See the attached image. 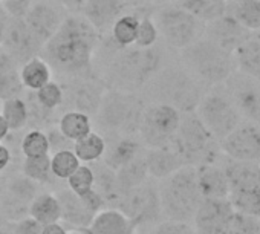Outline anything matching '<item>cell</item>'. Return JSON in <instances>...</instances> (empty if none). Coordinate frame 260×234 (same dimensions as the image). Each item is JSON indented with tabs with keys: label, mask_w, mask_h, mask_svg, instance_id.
I'll list each match as a JSON object with an SVG mask.
<instances>
[{
	"label": "cell",
	"mask_w": 260,
	"mask_h": 234,
	"mask_svg": "<svg viewBox=\"0 0 260 234\" xmlns=\"http://www.w3.org/2000/svg\"><path fill=\"white\" fill-rule=\"evenodd\" d=\"M101 37L80 13H74L63 20L40 54L64 81L92 77L93 55Z\"/></svg>",
	"instance_id": "1"
},
{
	"label": "cell",
	"mask_w": 260,
	"mask_h": 234,
	"mask_svg": "<svg viewBox=\"0 0 260 234\" xmlns=\"http://www.w3.org/2000/svg\"><path fill=\"white\" fill-rule=\"evenodd\" d=\"M109 42L104 45L100 40L95 51L101 57L104 74L100 80L106 87L137 93L162 68V49L158 45L143 49L135 45L121 48L112 39Z\"/></svg>",
	"instance_id": "2"
},
{
	"label": "cell",
	"mask_w": 260,
	"mask_h": 234,
	"mask_svg": "<svg viewBox=\"0 0 260 234\" xmlns=\"http://www.w3.org/2000/svg\"><path fill=\"white\" fill-rule=\"evenodd\" d=\"M181 58L184 68L201 84L207 86L223 84L237 71L233 54L223 51L204 36L184 48Z\"/></svg>",
	"instance_id": "3"
},
{
	"label": "cell",
	"mask_w": 260,
	"mask_h": 234,
	"mask_svg": "<svg viewBox=\"0 0 260 234\" xmlns=\"http://www.w3.org/2000/svg\"><path fill=\"white\" fill-rule=\"evenodd\" d=\"M202 84L185 69L162 66L144 86L156 96V103H166L179 112H194L202 98Z\"/></svg>",
	"instance_id": "4"
},
{
	"label": "cell",
	"mask_w": 260,
	"mask_h": 234,
	"mask_svg": "<svg viewBox=\"0 0 260 234\" xmlns=\"http://www.w3.org/2000/svg\"><path fill=\"white\" fill-rule=\"evenodd\" d=\"M159 193L161 208L172 220H188L194 217L202 194L198 187L196 169L184 165L169 178Z\"/></svg>",
	"instance_id": "5"
},
{
	"label": "cell",
	"mask_w": 260,
	"mask_h": 234,
	"mask_svg": "<svg viewBox=\"0 0 260 234\" xmlns=\"http://www.w3.org/2000/svg\"><path fill=\"white\" fill-rule=\"evenodd\" d=\"M217 143L196 112H184L181 115L179 129L172 146L184 156L187 164L213 162L217 153Z\"/></svg>",
	"instance_id": "6"
},
{
	"label": "cell",
	"mask_w": 260,
	"mask_h": 234,
	"mask_svg": "<svg viewBox=\"0 0 260 234\" xmlns=\"http://www.w3.org/2000/svg\"><path fill=\"white\" fill-rule=\"evenodd\" d=\"M228 178V200L239 213L260 217V167L258 162L230 161L225 167Z\"/></svg>",
	"instance_id": "7"
},
{
	"label": "cell",
	"mask_w": 260,
	"mask_h": 234,
	"mask_svg": "<svg viewBox=\"0 0 260 234\" xmlns=\"http://www.w3.org/2000/svg\"><path fill=\"white\" fill-rule=\"evenodd\" d=\"M159 37L175 49L182 51L204 36L205 25L176 4L159 5L152 11Z\"/></svg>",
	"instance_id": "8"
},
{
	"label": "cell",
	"mask_w": 260,
	"mask_h": 234,
	"mask_svg": "<svg viewBox=\"0 0 260 234\" xmlns=\"http://www.w3.org/2000/svg\"><path fill=\"white\" fill-rule=\"evenodd\" d=\"M143 110V101L137 93L106 87L96 113L98 121H101L106 129L128 132L134 127L138 130Z\"/></svg>",
	"instance_id": "9"
},
{
	"label": "cell",
	"mask_w": 260,
	"mask_h": 234,
	"mask_svg": "<svg viewBox=\"0 0 260 234\" xmlns=\"http://www.w3.org/2000/svg\"><path fill=\"white\" fill-rule=\"evenodd\" d=\"M196 115L217 140H223L242 123V113L228 95L222 90H210L202 95L196 109Z\"/></svg>",
	"instance_id": "10"
},
{
	"label": "cell",
	"mask_w": 260,
	"mask_h": 234,
	"mask_svg": "<svg viewBox=\"0 0 260 234\" xmlns=\"http://www.w3.org/2000/svg\"><path fill=\"white\" fill-rule=\"evenodd\" d=\"M181 115L182 112L166 103H153L144 107L138 127L143 141L150 149L170 146L179 129Z\"/></svg>",
	"instance_id": "11"
},
{
	"label": "cell",
	"mask_w": 260,
	"mask_h": 234,
	"mask_svg": "<svg viewBox=\"0 0 260 234\" xmlns=\"http://www.w3.org/2000/svg\"><path fill=\"white\" fill-rule=\"evenodd\" d=\"M68 16V10L61 7L57 0H32L23 20L45 45Z\"/></svg>",
	"instance_id": "12"
},
{
	"label": "cell",
	"mask_w": 260,
	"mask_h": 234,
	"mask_svg": "<svg viewBox=\"0 0 260 234\" xmlns=\"http://www.w3.org/2000/svg\"><path fill=\"white\" fill-rule=\"evenodd\" d=\"M219 149L233 161H260V127L254 123H240L219 141Z\"/></svg>",
	"instance_id": "13"
},
{
	"label": "cell",
	"mask_w": 260,
	"mask_h": 234,
	"mask_svg": "<svg viewBox=\"0 0 260 234\" xmlns=\"http://www.w3.org/2000/svg\"><path fill=\"white\" fill-rule=\"evenodd\" d=\"M223 84L242 116L260 127V81L236 71Z\"/></svg>",
	"instance_id": "14"
},
{
	"label": "cell",
	"mask_w": 260,
	"mask_h": 234,
	"mask_svg": "<svg viewBox=\"0 0 260 234\" xmlns=\"http://www.w3.org/2000/svg\"><path fill=\"white\" fill-rule=\"evenodd\" d=\"M0 46H2L19 64H23L29 58L40 55L43 43L28 28L23 19L11 17L7 34Z\"/></svg>",
	"instance_id": "15"
},
{
	"label": "cell",
	"mask_w": 260,
	"mask_h": 234,
	"mask_svg": "<svg viewBox=\"0 0 260 234\" xmlns=\"http://www.w3.org/2000/svg\"><path fill=\"white\" fill-rule=\"evenodd\" d=\"M252 34L254 32L245 29L226 13L222 17L207 23L204 29V37L230 54H234Z\"/></svg>",
	"instance_id": "16"
},
{
	"label": "cell",
	"mask_w": 260,
	"mask_h": 234,
	"mask_svg": "<svg viewBox=\"0 0 260 234\" xmlns=\"http://www.w3.org/2000/svg\"><path fill=\"white\" fill-rule=\"evenodd\" d=\"M234 213L228 197L225 199H202L194 222L199 234H225L230 219Z\"/></svg>",
	"instance_id": "17"
},
{
	"label": "cell",
	"mask_w": 260,
	"mask_h": 234,
	"mask_svg": "<svg viewBox=\"0 0 260 234\" xmlns=\"http://www.w3.org/2000/svg\"><path fill=\"white\" fill-rule=\"evenodd\" d=\"M61 86H63L64 95H69V98L74 104L72 110H80L87 115L96 112L101 96H103V92L106 90L104 83L100 78L95 80L93 75L86 77V78L68 80Z\"/></svg>",
	"instance_id": "18"
},
{
	"label": "cell",
	"mask_w": 260,
	"mask_h": 234,
	"mask_svg": "<svg viewBox=\"0 0 260 234\" xmlns=\"http://www.w3.org/2000/svg\"><path fill=\"white\" fill-rule=\"evenodd\" d=\"M127 8L119 0H86L80 14L101 34L110 31L115 20L122 16Z\"/></svg>",
	"instance_id": "19"
},
{
	"label": "cell",
	"mask_w": 260,
	"mask_h": 234,
	"mask_svg": "<svg viewBox=\"0 0 260 234\" xmlns=\"http://www.w3.org/2000/svg\"><path fill=\"white\" fill-rule=\"evenodd\" d=\"M146 165L149 175L158 179H166L188 164L185 162L184 156L170 144L167 147L150 149V152L146 156Z\"/></svg>",
	"instance_id": "20"
},
{
	"label": "cell",
	"mask_w": 260,
	"mask_h": 234,
	"mask_svg": "<svg viewBox=\"0 0 260 234\" xmlns=\"http://www.w3.org/2000/svg\"><path fill=\"white\" fill-rule=\"evenodd\" d=\"M198 187L204 199H225L228 197L230 185L225 169L210 164H201L196 169Z\"/></svg>",
	"instance_id": "21"
},
{
	"label": "cell",
	"mask_w": 260,
	"mask_h": 234,
	"mask_svg": "<svg viewBox=\"0 0 260 234\" xmlns=\"http://www.w3.org/2000/svg\"><path fill=\"white\" fill-rule=\"evenodd\" d=\"M23 86L20 81V64L0 46V99L20 96Z\"/></svg>",
	"instance_id": "22"
},
{
	"label": "cell",
	"mask_w": 260,
	"mask_h": 234,
	"mask_svg": "<svg viewBox=\"0 0 260 234\" xmlns=\"http://www.w3.org/2000/svg\"><path fill=\"white\" fill-rule=\"evenodd\" d=\"M87 234H134V222L116 210L96 214L87 226Z\"/></svg>",
	"instance_id": "23"
},
{
	"label": "cell",
	"mask_w": 260,
	"mask_h": 234,
	"mask_svg": "<svg viewBox=\"0 0 260 234\" xmlns=\"http://www.w3.org/2000/svg\"><path fill=\"white\" fill-rule=\"evenodd\" d=\"M236 69L260 81V39L255 32L233 54Z\"/></svg>",
	"instance_id": "24"
},
{
	"label": "cell",
	"mask_w": 260,
	"mask_h": 234,
	"mask_svg": "<svg viewBox=\"0 0 260 234\" xmlns=\"http://www.w3.org/2000/svg\"><path fill=\"white\" fill-rule=\"evenodd\" d=\"M51 80L52 69L42 55H36L20 64V81L23 89L36 92Z\"/></svg>",
	"instance_id": "25"
},
{
	"label": "cell",
	"mask_w": 260,
	"mask_h": 234,
	"mask_svg": "<svg viewBox=\"0 0 260 234\" xmlns=\"http://www.w3.org/2000/svg\"><path fill=\"white\" fill-rule=\"evenodd\" d=\"M226 14L251 32L260 31V0H231Z\"/></svg>",
	"instance_id": "26"
},
{
	"label": "cell",
	"mask_w": 260,
	"mask_h": 234,
	"mask_svg": "<svg viewBox=\"0 0 260 234\" xmlns=\"http://www.w3.org/2000/svg\"><path fill=\"white\" fill-rule=\"evenodd\" d=\"M58 200L61 205V217L71 225L89 226L95 217V214L84 207L80 196H77L74 191H61L58 194Z\"/></svg>",
	"instance_id": "27"
},
{
	"label": "cell",
	"mask_w": 260,
	"mask_h": 234,
	"mask_svg": "<svg viewBox=\"0 0 260 234\" xmlns=\"http://www.w3.org/2000/svg\"><path fill=\"white\" fill-rule=\"evenodd\" d=\"M176 5L190 13L204 25L222 17L226 13L225 0H179Z\"/></svg>",
	"instance_id": "28"
},
{
	"label": "cell",
	"mask_w": 260,
	"mask_h": 234,
	"mask_svg": "<svg viewBox=\"0 0 260 234\" xmlns=\"http://www.w3.org/2000/svg\"><path fill=\"white\" fill-rule=\"evenodd\" d=\"M140 17H141V14H138V10H134V13L125 11L112 25V28L109 31L110 39L121 48L132 46L137 40Z\"/></svg>",
	"instance_id": "29"
},
{
	"label": "cell",
	"mask_w": 260,
	"mask_h": 234,
	"mask_svg": "<svg viewBox=\"0 0 260 234\" xmlns=\"http://www.w3.org/2000/svg\"><path fill=\"white\" fill-rule=\"evenodd\" d=\"M60 133L69 141H77L92 132L90 116L80 110H69L61 115L58 123Z\"/></svg>",
	"instance_id": "30"
},
{
	"label": "cell",
	"mask_w": 260,
	"mask_h": 234,
	"mask_svg": "<svg viewBox=\"0 0 260 234\" xmlns=\"http://www.w3.org/2000/svg\"><path fill=\"white\" fill-rule=\"evenodd\" d=\"M29 213L32 219H36L39 223L45 226V225L58 222L61 219V205L57 196L40 194L32 200Z\"/></svg>",
	"instance_id": "31"
},
{
	"label": "cell",
	"mask_w": 260,
	"mask_h": 234,
	"mask_svg": "<svg viewBox=\"0 0 260 234\" xmlns=\"http://www.w3.org/2000/svg\"><path fill=\"white\" fill-rule=\"evenodd\" d=\"M149 175L147 165H146V158L135 156L130 159L127 164H124L121 169H118V176H116V184L122 190H134L138 185H141Z\"/></svg>",
	"instance_id": "32"
},
{
	"label": "cell",
	"mask_w": 260,
	"mask_h": 234,
	"mask_svg": "<svg viewBox=\"0 0 260 234\" xmlns=\"http://www.w3.org/2000/svg\"><path fill=\"white\" fill-rule=\"evenodd\" d=\"M2 116L8 123L10 130H22L29 121V109L28 103L20 96H13L4 99L2 103Z\"/></svg>",
	"instance_id": "33"
},
{
	"label": "cell",
	"mask_w": 260,
	"mask_h": 234,
	"mask_svg": "<svg viewBox=\"0 0 260 234\" xmlns=\"http://www.w3.org/2000/svg\"><path fill=\"white\" fill-rule=\"evenodd\" d=\"M74 153L77 155V158L83 162H93L98 161L100 158H103L104 152H106V143L104 138L98 133H87L86 137L74 141Z\"/></svg>",
	"instance_id": "34"
},
{
	"label": "cell",
	"mask_w": 260,
	"mask_h": 234,
	"mask_svg": "<svg viewBox=\"0 0 260 234\" xmlns=\"http://www.w3.org/2000/svg\"><path fill=\"white\" fill-rule=\"evenodd\" d=\"M137 150H138V144L134 143L132 140H119L118 143L113 144V147L109 152H104L103 156L110 169L118 170L137 156Z\"/></svg>",
	"instance_id": "35"
},
{
	"label": "cell",
	"mask_w": 260,
	"mask_h": 234,
	"mask_svg": "<svg viewBox=\"0 0 260 234\" xmlns=\"http://www.w3.org/2000/svg\"><path fill=\"white\" fill-rule=\"evenodd\" d=\"M80 164L81 161L77 158L74 150H57L51 158V173L58 179H68L80 167Z\"/></svg>",
	"instance_id": "36"
},
{
	"label": "cell",
	"mask_w": 260,
	"mask_h": 234,
	"mask_svg": "<svg viewBox=\"0 0 260 234\" xmlns=\"http://www.w3.org/2000/svg\"><path fill=\"white\" fill-rule=\"evenodd\" d=\"M36 99L43 109L55 110L64 103V92H63L61 83L54 81V80L48 81L45 86L36 90Z\"/></svg>",
	"instance_id": "37"
},
{
	"label": "cell",
	"mask_w": 260,
	"mask_h": 234,
	"mask_svg": "<svg viewBox=\"0 0 260 234\" xmlns=\"http://www.w3.org/2000/svg\"><path fill=\"white\" fill-rule=\"evenodd\" d=\"M23 175L31 181L45 182L51 176V158L49 155L29 156L23 162Z\"/></svg>",
	"instance_id": "38"
},
{
	"label": "cell",
	"mask_w": 260,
	"mask_h": 234,
	"mask_svg": "<svg viewBox=\"0 0 260 234\" xmlns=\"http://www.w3.org/2000/svg\"><path fill=\"white\" fill-rule=\"evenodd\" d=\"M49 150H51L49 138L42 130H31L22 140V152L25 158L49 155Z\"/></svg>",
	"instance_id": "39"
},
{
	"label": "cell",
	"mask_w": 260,
	"mask_h": 234,
	"mask_svg": "<svg viewBox=\"0 0 260 234\" xmlns=\"http://www.w3.org/2000/svg\"><path fill=\"white\" fill-rule=\"evenodd\" d=\"M159 40V32L158 28L152 19V14H141L140 17V25H138V34L135 40L137 48H152L158 43Z\"/></svg>",
	"instance_id": "40"
},
{
	"label": "cell",
	"mask_w": 260,
	"mask_h": 234,
	"mask_svg": "<svg viewBox=\"0 0 260 234\" xmlns=\"http://www.w3.org/2000/svg\"><path fill=\"white\" fill-rule=\"evenodd\" d=\"M225 234H260V223L257 217L234 210Z\"/></svg>",
	"instance_id": "41"
},
{
	"label": "cell",
	"mask_w": 260,
	"mask_h": 234,
	"mask_svg": "<svg viewBox=\"0 0 260 234\" xmlns=\"http://www.w3.org/2000/svg\"><path fill=\"white\" fill-rule=\"evenodd\" d=\"M68 184H69L71 191H74L77 196H81L93 188L95 173L90 167L80 164V167L68 178Z\"/></svg>",
	"instance_id": "42"
},
{
	"label": "cell",
	"mask_w": 260,
	"mask_h": 234,
	"mask_svg": "<svg viewBox=\"0 0 260 234\" xmlns=\"http://www.w3.org/2000/svg\"><path fill=\"white\" fill-rule=\"evenodd\" d=\"M153 234H196L194 229L182 220H170L161 223Z\"/></svg>",
	"instance_id": "43"
},
{
	"label": "cell",
	"mask_w": 260,
	"mask_h": 234,
	"mask_svg": "<svg viewBox=\"0 0 260 234\" xmlns=\"http://www.w3.org/2000/svg\"><path fill=\"white\" fill-rule=\"evenodd\" d=\"M32 0H8V2H2L8 14L14 19H23Z\"/></svg>",
	"instance_id": "44"
},
{
	"label": "cell",
	"mask_w": 260,
	"mask_h": 234,
	"mask_svg": "<svg viewBox=\"0 0 260 234\" xmlns=\"http://www.w3.org/2000/svg\"><path fill=\"white\" fill-rule=\"evenodd\" d=\"M80 199H81V202L84 204V207H86L89 211H92L93 214L103 207V197H101V194H100L98 191H95L93 188L89 190L87 193L81 194Z\"/></svg>",
	"instance_id": "45"
},
{
	"label": "cell",
	"mask_w": 260,
	"mask_h": 234,
	"mask_svg": "<svg viewBox=\"0 0 260 234\" xmlns=\"http://www.w3.org/2000/svg\"><path fill=\"white\" fill-rule=\"evenodd\" d=\"M43 225L39 223L36 219H23L16 225L14 234H42Z\"/></svg>",
	"instance_id": "46"
},
{
	"label": "cell",
	"mask_w": 260,
	"mask_h": 234,
	"mask_svg": "<svg viewBox=\"0 0 260 234\" xmlns=\"http://www.w3.org/2000/svg\"><path fill=\"white\" fill-rule=\"evenodd\" d=\"M10 22H11V16L5 10L2 0H0V45H2V42H4V37L7 34V29H8Z\"/></svg>",
	"instance_id": "47"
},
{
	"label": "cell",
	"mask_w": 260,
	"mask_h": 234,
	"mask_svg": "<svg viewBox=\"0 0 260 234\" xmlns=\"http://www.w3.org/2000/svg\"><path fill=\"white\" fill-rule=\"evenodd\" d=\"M57 2L71 13H80V10L84 5L86 0H57Z\"/></svg>",
	"instance_id": "48"
},
{
	"label": "cell",
	"mask_w": 260,
	"mask_h": 234,
	"mask_svg": "<svg viewBox=\"0 0 260 234\" xmlns=\"http://www.w3.org/2000/svg\"><path fill=\"white\" fill-rule=\"evenodd\" d=\"M11 161V152L8 147H5L4 144H0V172L5 170L8 167Z\"/></svg>",
	"instance_id": "49"
},
{
	"label": "cell",
	"mask_w": 260,
	"mask_h": 234,
	"mask_svg": "<svg viewBox=\"0 0 260 234\" xmlns=\"http://www.w3.org/2000/svg\"><path fill=\"white\" fill-rule=\"evenodd\" d=\"M127 10H140L149 5V0H119Z\"/></svg>",
	"instance_id": "50"
},
{
	"label": "cell",
	"mask_w": 260,
	"mask_h": 234,
	"mask_svg": "<svg viewBox=\"0 0 260 234\" xmlns=\"http://www.w3.org/2000/svg\"><path fill=\"white\" fill-rule=\"evenodd\" d=\"M42 234H68V232L58 222H54V223L45 225L42 229Z\"/></svg>",
	"instance_id": "51"
},
{
	"label": "cell",
	"mask_w": 260,
	"mask_h": 234,
	"mask_svg": "<svg viewBox=\"0 0 260 234\" xmlns=\"http://www.w3.org/2000/svg\"><path fill=\"white\" fill-rule=\"evenodd\" d=\"M10 133V127H8V123L5 121V118L0 113V141H4Z\"/></svg>",
	"instance_id": "52"
},
{
	"label": "cell",
	"mask_w": 260,
	"mask_h": 234,
	"mask_svg": "<svg viewBox=\"0 0 260 234\" xmlns=\"http://www.w3.org/2000/svg\"><path fill=\"white\" fill-rule=\"evenodd\" d=\"M176 2H179V0H149V4L156 5V7H159V5H167V4H176Z\"/></svg>",
	"instance_id": "53"
},
{
	"label": "cell",
	"mask_w": 260,
	"mask_h": 234,
	"mask_svg": "<svg viewBox=\"0 0 260 234\" xmlns=\"http://www.w3.org/2000/svg\"><path fill=\"white\" fill-rule=\"evenodd\" d=\"M255 36H257V37L260 39V31H258V32H255Z\"/></svg>",
	"instance_id": "54"
},
{
	"label": "cell",
	"mask_w": 260,
	"mask_h": 234,
	"mask_svg": "<svg viewBox=\"0 0 260 234\" xmlns=\"http://www.w3.org/2000/svg\"><path fill=\"white\" fill-rule=\"evenodd\" d=\"M2 2H8V0H2Z\"/></svg>",
	"instance_id": "55"
},
{
	"label": "cell",
	"mask_w": 260,
	"mask_h": 234,
	"mask_svg": "<svg viewBox=\"0 0 260 234\" xmlns=\"http://www.w3.org/2000/svg\"><path fill=\"white\" fill-rule=\"evenodd\" d=\"M225 2H231V0H225Z\"/></svg>",
	"instance_id": "56"
},
{
	"label": "cell",
	"mask_w": 260,
	"mask_h": 234,
	"mask_svg": "<svg viewBox=\"0 0 260 234\" xmlns=\"http://www.w3.org/2000/svg\"><path fill=\"white\" fill-rule=\"evenodd\" d=\"M258 167H260V161H258Z\"/></svg>",
	"instance_id": "57"
}]
</instances>
